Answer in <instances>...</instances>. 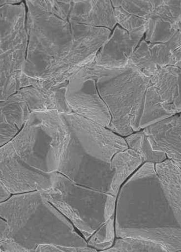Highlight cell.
Masks as SVG:
<instances>
[{"instance_id":"6da1fadb","label":"cell","mask_w":181,"mask_h":252,"mask_svg":"<svg viewBox=\"0 0 181 252\" xmlns=\"http://www.w3.org/2000/svg\"><path fill=\"white\" fill-rule=\"evenodd\" d=\"M79 1L28 0V44L20 89L67 88L93 62L111 30L85 24Z\"/></svg>"},{"instance_id":"7a4b0ae2","label":"cell","mask_w":181,"mask_h":252,"mask_svg":"<svg viewBox=\"0 0 181 252\" xmlns=\"http://www.w3.org/2000/svg\"><path fill=\"white\" fill-rule=\"evenodd\" d=\"M102 124L123 137L164 119L166 111L150 77L137 68H107L92 63L77 73Z\"/></svg>"},{"instance_id":"3957f363","label":"cell","mask_w":181,"mask_h":252,"mask_svg":"<svg viewBox=\"0 0 181 252\" xmlns=\"http://www.w3.org/2000/svg\"><path fill=\"white\" fill-rule=\"evenodd\" d=\"M115 232L117 238L142 239L167 252L181 251V227L163 192L155 164H142L121 188Z\"/></svg>"},{"instance_id":"277c9868","label":"cell","mask_w":181,"mask_h":252,"mask_svg":"<svg viewBox=\"0 0 181 252\" xmlns=\"http://www.w3.org/2000/svg\"><path fill=\"white\" fill-rule=\"evenodd\" d=\"M0 216L9 224L12 239L35 252L42 245L84 247L87 241L41 191L15 194L0 205Z\"/></svg>"},{"instance_id":"5b68a950","label":"cell","mask_w":181,"mask_h":252,"mask_svg":"<svg viewBox=\"0 0 181 252\" xmlns=\"http://www.w3.org/2000/svg\"><path fill=\"white\" fill-rule=\"evenodd\" d=\"M69 135L63 113L55 110L34 111L20 132L1 147L0 154L52 184L54 173L59 172Z\"/></svg>"},{"instance_id":"8992f818","label":"cell","mask_w":181,"mask_h":252,"mask_svg":"<svg viewBox=\"0 0 181 252\" xmlns=\"http://www.w3.org/2000/svg\"><path fill=\"white\" fill-rule=\"evenodd\" d=\"M63 115L70 135L61 158L62 166L80 172H110L114 156L128 149L124 138L74 112Z\"/></svg>"},{"instance_id":"52a82bcc","label":"cell","mask_w":181,"mask_h":252,"mask_svg":"<svg viewBox=\"0 0 181 252\" xmlns=\"http://www.w3.org/2000/svg\"><path fill=\"white\" fill-rule=\"evenodd\" d=\"M41 193L86 241L115 217L117 197L77 184L59 172L54 173L51 188Z\"/></svg>"},{"instance_id":"ba28073f","label":"cell","mask_w":181,"mask_h":252,"mask_svg":"<svg viewBox=\"0 0 181 252\" xmlns=\"http://www.w3.org/2000/svg\"><path fill=\"white\" fill-rule=\"evenodd\" d=\"M27 15L25 2L0 6V101L20 89L28 44Z\"/></svg>"},{"instance_id":"9c48e42d","label":"cell","mask_w":181,"mask_h":252,"mask_svg":"<svg viewBox=\"0 0 181 252\" xmlns=\"http://www.w3.org/2000/svg\"><path fill=\"white\" fill-rule=\"evenodd\" d=\"M145 32L146 29L128 32L117 24L98 51L92 63L107 68L128 67L132 55L144 38Z\"/></svg>"},{"instance_id":"30bf717a","label":"cell","mask_w":181,"mask_h":252,"mask_svg":"<svg viewBox=\"0 0 181 252\" xmlns=\"http://www.w3.org/2000/svg\"><path fill=\"white\" fill-rule=\"evenodd\" d=\"M181 32V1L155 0V6L146 28L144 39L165 43Z\"/></svg>"},{"instance_id":"8fae6325","label":"cell","mask_w":181,"mask_h":252,"mask_svg":"<svg viewBox=\"0 0 181 252\" xmlns=\"http://www.w3.org/2000/svg\"><path fill=\"white\" fill-rule=\"evenodd\" d=\"M154 150L181 168V112L143 129Z\"/></svg>"},{"instance_id":"7c38bea8","label":"cell","mask_w":181,"mask_h":252,"mask_svg":"<svg viewBox=\"0 0 181 252\" xmlns=\"http://www.w3.org/2000/svg\"><path fill=\"white\" fill-rule=\"evenodd\" d=\"M33 112L18 93L0 101V146L10 142L27 123Z\"/></svg>"},{"instance_id":"4fadbf2b","label":"cell","mask_w":181,"mask_h":252,"mask_svg":"<svg viewBox=\"0 0 181 252\" xmlns=\"http://www.w3.org/2000/svg\"><path fill=\"white\" fill-rule=\"evenodd\" d=\"M174 51L167 43H151L143 38L132 55L129 66L150 77L159 68L173 66Z\"/></svg>"},{"instance_id":"5bb4252c","label":"cell","mask_w":181,"mask_h":252,"mask_svg":"<svg viewBox=\"0 0 181 252\" xmlns=\"http://www.w3.org/2000/svg\"><path fill=\"white\" fill-rule=\"evenodd\" d=\"M157 89L163 107L172 116L181 112V68L167 66L150 77Z\"/></svg>"},{"instance_id":"9a60e30c","label":"cell","mask_w":181,"mask_h":252,"mask_svg":"<svg viewBox=\"0 0 181 252\" xmlns=\"http://www.w3.org/2000/svg\"><path fill=\"white\" fill-rule=\"evenodd\" d=\"M116 22L130 32L146 29L155 6V0H113Z\"/></svg>"},{"instance_id":"2e32d148","label":"cell","mask_w":181,"mask_h":252,"mask_svg":"<svg viewBox=\"0 0 181 252\" xmlns=\"http://www.w3.org/2000/svg\"><path fill=\"white\" fill-rule=\"evenodd\" d=\"M168 203L181 227V168L169 159L155 164Z\"/></svg>"},{"instance_id":"e0dca14e","label":"cell","mask_w":181,"mask_h":252,"mask_svg":"<svg viewBox=\"0 0 181 252\" xmlns=\"http://www.w3.org/2000/svg\"><path fill=\"white\" fill-rule=\"evenodd\" d=\"M144 163L141 156L130 149L116 154L113 159L115 176L112 194L118 197L119 190L124 182Z\"/></svg>"},{"instance_id":"ac0fdd59","label":"cell","mask_w":181,"mask_h":252,"mask_svg":"<svg viewBox=\"0 0 181 252\" xmlns=\"http://www.w3.org/2000/svg\"><path fill=\"white\" fill-rule=\"evenodd\" d=\"M128 149L139 154L144 163L156 164L167 159L165 154L153 150L149 138L143 130L135 132L124 138Z\"/></svg>"},{"instance_id":"d6986e66","label":"cell","mask_w":181,"mask_h":252,"mask_svg":"<svg viewBox=\"0 0 181 252\" xmlns=\"http://www.w3.org/2000/svg\"><path fill=\"white\" fill-rule=\"evenodd\" d=\"M102 252H167L165 247L152 241L136 238H118L113 246Z\"/></svg>"},{"instance_id":"ffe728a7","label":"cell","mask_w":181,"mask_h":252,"mask_svg":"<svg viewBox=\"0 0 181 252\" xmlns=\"http://www.w3.org/2000/svg\"><path fill=\"white\" fill-rule=\"evenodd\" d=\"M115 236V217H114L99 228L87 242L89 246L97 251H105L113 246Z\"/></svg>"},{"instance_id":"44dd1931","label":"cell","mask_w":181,"mask_h":252,"mask_svg":"<svg viewBox=\"0 0 181 252\" xmlns=\"http://www.w3.org/2000/svg\"><path fill=\"white\" fill-rule=\"evenodd\" d=\"M97 251L90 246L80 247L59 245H42L38 246L35 252H96Z\"/></svg>"},{"instance_id":"7402d4cb","label":"cell","mask_w":181,"mask_h":252,"mask_svg":"<svg viewBox=\"0 0 181 252\" xmlns=\"http://www.w3.org/2000/svg\"><path fill=\"white\" fill-rule=\"evenodd\" d=\"M0 252H29L28 249L12 239L0 241Z\"/></svg>"},{"instance_id":"603a6c76","label":"cell","mask_w":181,"mask_h":252,"mask_svg":"<svg viewBox=\"0 0 181 252\" xmlns=\"http://www.w3.org/2000/svg\"><path fill=\"white\" fill-rule=\"evenodd\" d=\"M12 239V230L7 221L1 218L0 220V241Z\"/></svg>"},{"instance_id":"cb8c5ba5","label":"cell","mask_w":181,"mask_h":252,"mask_svg":"<svg viewBox=\"0 0 181 252\" xmlns=\"http://www.w3.org/2000/svg\"><path fill=\"white\" fill-rule=\"evenodd\" d=\"M11 192L2 184H0V202H5L11 197Z\"/></svg>"},{"instance_id":"d4e9b609","label":"cell","mask_w":181,"mask_h":252,"mask_svg":"<svg viewBox=\"0 0 181 252\" xmlns=\"http://www.w3.org/2000/svg\"><path fill=\"white\" fill-rule=\"evenodd\" d=\"M174 65L181 68V47L176 50L173 53Z\"/></svg>"},{"instance_id":"484cf974","label":"cell","mask_w":181,"mask_h":252,"mask_svg":"<svg viewBox=\"0 0 181 252\" xmlns=\"http://www.w3.org/2000/svg\"><path fill=\"white\" fill-rule=\"evenodd\" d=\"M23 1L21 0H6V1H0V6H2L5 5H16V4H19Z\"/></svg>"}]
</instances>
